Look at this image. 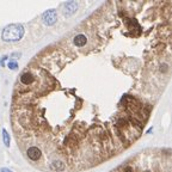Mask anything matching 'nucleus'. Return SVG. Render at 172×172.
Returning a JSON list of instances; mask_svg holds the SVG:
<instances>
[{
    "instance_id": "f257e3e1",
    "label": "nucleus",
    "mask_w": 172,
    "mask_h": 172,
    "mask_svg": "<svg viewBox=\"0 0 172 172\" xmlns=\"http://www.w3.org/2000/svg\"><path fill=\"white\" fill-rule=\"evenodd\" d=\"M18 75L11 124L25 159L44 172H79L141 137L170 81L171 3L109 1Z\"/></svg>"
},
{
    "instance_id": "f03ea898",
    "label": "nucleus",
    "mask_w": 172,
    "mask_h": 172,
    "mask_svg": "<svg viewBox=\"0 0 172 172\" xmlns=\"http://www.w3.org/2000/svg\"><path fill=\"white\" fill-rule=\"evenodd\" d=\"M110 172H172L171 151L161 148L145 149Z\"/></svg>"
},
{
    "instance_id": "7ed1b4c3",
    "label": "nucleus",
    "mask_w": 172,
    "mask_h": 172,
    "mask_svg": "<svg viewBox=\"0 0 172 172\" xmlns=\"http://www.w3.org/2000/svg\"><path fill=\"white\" fill-rule=\"evenodd\" d=\"M24 35V28L21 24H11L3 31V40L6 42L19 41Z\"/></svg>"
},
{
    "instance_id": "20e7f679",
    "label": "nucleus",
    "mask_w": 172,
    "mask_h": 172,
    "mask_svg": "<svg viewBox=\"0 0 172 172\" xmlns=\"http://www.w3.org/2000/svg\"><path fill=\"white\" fill-rule=\"evenodd\" d=\"M56 19H58V14H56V11H54V10H49L43 14V21L47 25L54 24L56 22Z\"/></svg>"
},
{
    "instance_id": "39448f33",
    "label": "nucleus",
    "mask_w": 172,
    "mask_h": 172,
    "mask_svg": "<svg viewBox=\"0 0 172 172\" xmlns=\"http://www.w3.org/2000/svg\"><path fill=\"white\" fill-rule=\"evenodd\" d=\"M63 7L66 9L65 13H68V14H71V13H73L74 11H77L78 4H77V3H74V1H72V3H66V4L63 5Z\"/></svg>"
},
{
    "instance_id": "423d86ee",
    "label": "nucleus",
    "mask_w": 172,
    "mask_h": 172,
    "mask_svg": "<svg viewBox=\"0 0 172 172\" xmlns=\"http://www.w3.org/2000/svg\"><path fill=\"white\" fill-rule=\"evenodd\" d=\"M3 136H4V142H5V146L6 147H10V135L7 134V131L4 129L3 130Z\"/></svg>"
},
{
    "instance_id": "0eeeda50",
    "label": "nucleus",
    "mask_w": 172,
    "mask_h": 172,
    "mask_svg": "<svg viewBox=\"0 0 172 172\" xmlns=\"http://www.w3.org/2000/svg\"><path fill=\"white\" fill-rule=\"evenodd\" d=\"M7 66H9V68H11V70H16V68H18V65H17V62H14V61H10Z\"/></svg>"
},
{
    "instance_id": "6e6552de",
    "label": "nucleus",
    "mask_w": 172,
    "mask_h": 172,
    "mask_svg": "<svg viewBox=\"0 0 172 172\" xmlns=\"http://www.w3.org/2000/svg\"><path fill=\"white\" fill-rule=\"evenodd\" d=\"M0 172H12V171H9L6 168H1V170H0Z\"/></svg>"
}]
</instances>
